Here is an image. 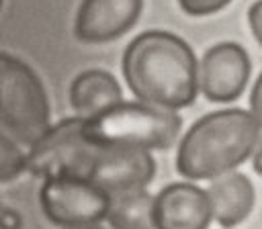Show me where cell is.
<instances>
[{
  "instance_id": "cell-11",
  "label": "cell",
  "mask_w": 262,
  "mask_h": 229,
  "mask_svg": "<svg viewBox=\"0 0 262 229\" xmlns=\"http://www.w3.org/2000/svg\"><path fill=\"white\" fill-rule=\"evenodd\" d=\"M213 219L229 229L239 225L254 209L256 192L248 176L239 172H227L211 180L207 188Z\"/></svg>"
},
{
  "instance_id": "cell-6",
  "label": "cell",
  "mask_w": 262,
  "mask_h": 229,
  "mask_svg": "<svg viewBox=\"0 0 262 229\" xmlns=\"http://www.w3.org/2000/svg\"><path fill=\"white\" fill-rule=\"evenodd\" d=\"M156 176V162L147 149L123 145H92L80 178L106 190L111 196L145 188Z\"/></svg>"
},
{
  "instance_id": "cell-7",
  "label": "cell",
  "mask_w": 262,
  "mask_h": 229,
  "mask_svg": "<svg viewBox=\"0 0 262 229\" xmlns=\"http://www.w3.org/2000/svg\"><path fill=\"white\" fill-rule=\"evenodd\" d=\"M92 149L82 137V117H70L51 125L27 153V172L37 178L76 176L80 178L82 166Z\"/></svg>"
},
{
  "instance_id": "cell-19",
  "label": "cell",
  "mask_w": 262,
  "mask_h": 229,
  "mask_svg": "<svg viewBox=\"0 0 262 229\" xmlns=\"http://www.w3.org/2000/svg\"><path fill=\"white\" fill-rule=\"evenodd\" d=\"M254 170L262 176V141H258V145L254 149Z\"/></svg>"
},
{
  "instance_id": "cell-13",
  "label": "cell",
  "mask_w": 262,
  "mask_h": 229,
  "mask_svg": "<svg viewBox=\"0 0 262 229\" xmlns=\"http://www.w3.org/2000/svg\"><path fill=\"white\" fill-rule=\"evenodd\" d=\"M106 221L113 229H154V196L145 188L113 194Z\"/></svg>"
},
{
  "instance_id": "cell-18",
  "label": "cell",
  "mask_w": 262,
  "mask_h": 229,
  "mask_svg": "<svg viewBox=\"0 0 262 229\" xmlns=\"http://www.w3.org/2000/svg\"><path fill=\"white\" fill-rule=\"evenodd\" d=\"M18 227H20L18 215L12 211L0 209V229H18Z\"/></svg>"
},
{
  "instance_id": "cell-17",
  "label": "cell",
  "mask_w": 262,
  "mask_h": 229,
  "mask_svg": "<svg viewBox=\"0 0 262 229\" xmlns=\"http://www.w3.org/2000/svg\"><path fill=\"white\" fill-rule=\"evenodd\" d=\"M248 22H250L252 35L262 45V0H258V2H254L250 6V10H248Z\"/></svg>"
},
{
  "instance_id": "cell-8",
  "label": "cell",
  "mask_w": 262,
  "mask_h": 229,
  "mask_svg": "<svg viewBox=\"0 0 262 229\" xmlns=\"http://www.w3.org/2000/svg\"><path fill=\"white\" fill-rule=\"evenodd\" d=\"M250 78V57L237 43H217L199 63V90L211 102L235 100Z\"/></svg>"
},
{
  "instance_id": "cell-1",
  "label": "cell",
  "mask_w": 262,
  "mask_h": 229,
  "mask_svg": "<svg viewBox=\"0 0 262 229\" xmlns=\"http://www.w3.org/2000/svg\"><path fill=\"white\" fill-rule=\"evenodd\" d=\"M123 76L135 100L178 110L194 102L199 63L190 45L168 31L137 35L123 53Z\"/></svg>"
},
{
  "instance_id": "cell-4",
  "label": "cell",
  "mask_w": 262,
  "mask_h": 229,
  "mask_svg": "<svg viewBox=\"0 0 262 229\" xmlns=\"http://www.w3.org/2000/svg\"><path fill=\"white\" fill-rule=\"evenodd\" d=\"M0 125L27 147L51 127L49 98L41 78L8 51H0Z\"/></svg>"
},
{
  "instance_id": "cell-9",
  "label": "cell",
  "mask_w": 262,
  "mask_h": 229,
  "mask_svg": "<svg viewBox=\"0 0 262 229\" xmlns=\"http://www.w3.org/2000/svg\"><path fill=\"white\" fill-rule=\"evenodd\" d=\"M141 8L143 0H82L74 35L82 43H108L137 22Z\"/></svg>"
},
{
  "instance_id": "cell-12",
  "label": "cell",
  "mask_w": 262,
  "mask_h": 229,
  "mask_svg": "<svg viewBox=\"0 0 262 229\" xmlns=\"http://www.w3.org/2000/svg\"><path fill=\"white\" fill-rule=\"evenodd\" d=\"M119 100H123L121 86L106 70H86L70 84V104L82 119L92 117Z\"/></svg>"
},
{
  "instance_id": "cell-3",
  "label": "cell",
  "mask_w": 262,
  "mask_h": 229,
  "mask_svg": "<svg viewBox=\"0 0 262 229\" xmlns=\"http://www.w3.org/2000/svg\"><path fill=\"white\" fill-rule=\"evenodd\" d=\"M182 119L176 110L141 100H119L82 119V137L92 145H123L137 149H168L178 139Z\"/></svg>"
},
{
  "instance_id": "cell-20",
  "label": "cell",
  "mask_w": 262,
  "mask_h": 229,
  "mask_svg": "<svg viewBox=\"0 0 262 229\" xmlns=\"http://www.w3.org/2000/svg\"><path fill=\"white\" fill-rule=\"evenodd\" d=\"M66 229H102V227L100 223H96V225H80V227H66Z\"/></svg>"
},
{
  "instance_id": "cell-2",
  "label": "cell",
  "mask_w": 262,
  "mask_h": 229,
  "mask_svg": "<svg viewBox=\"0 0 262 229\" xmlns=\"http://www.w3.org/2000/svg\"><path fill=\"white\" fill-rule=\"evenodd\" d=\"M260 141V127L242 108L201 117L180 139L176 170L188 180H213L244 164Z\"/></svg>"
},
{
  "instance_id": "cell-15",
  "label": "cell",
  "mask_w": 262,
  "mask_h": 229,
  "mask_svg": "<svg viewBox=\"0 0 262 229\" xmlns=\"http://www.w3.org/2000/svg\"><path fill=\"white\" fill-rule=\"evenodd\" d=\"M231 0H178L180 8L190 16H207L225 8Z\"/></svg>"
},
{
  "instance_id": "cell-14",
  "label": "cell",
  "mask_w": 262,
  "mask_h": 229,
  "mask_svg": "<svg viewBox=\"0 0 262 229\" xmlns=\"http://www.w3.org/2000/svg\"><path fill=\"white\" fill-rule=\"evenodd\" d=\"M27 170V153L8 133L0 131V182H10Z\"/></svg>"
},
{
  "instance_id": "cell-16",
  "label": "cell",
  "mask_w": 262,
  "mask_h": 229,
  "mask_svg": "<svg viewBox=\"0 0 262 229\" xmlns=\"http://www.w3.org/2000/svg\"><path fill=\"white\" fill-rule=\"evenodd\" d=\"M250 114L254 117V121L262 129V74L254 82V88H252V94H250Z\"/></svg>"
},
{
  "instance_id": "cell-22",
  "label": "cell",
  "mask_w": 262,
  "mask_h": 229,
  "mask_svg": "<svg viewBox=\"0 0 262 229\" xmlns=\"http://www.w3.org/2000/svg\"><path fill=\"white\" fill-rule=\"evenodd\" d=\"M0 209H2V207H0Z\"/></svg>"
},
{
  "instance_id": "cell-5",
  "label": "cell",
  "mask_w": 262,
  "mask_h": 229,
  "mask_svg": "<svg viewBox=\"0 0 262 229\" xmlns=\"http://www.w3.org/2000/svg\"><path fill=\"white\" fill-rule=\"evenodd\" d=\"M45 217L59 227L96 225L106 219L111 194L96 184L76 176L45 178L39 190Z\"/></svg>"
},
{
  "instance_id": "cell-10",
  "label": "cell",
  "mask_w": 262,
  "mask_h": 229,
  "mask_svg": "<svg viewBox=\"0 0 262 229\" xmlns=\"http://www.w3.org/2000/svg\"><path fill=\"white\" fill-rule=\"evenodd\" d=\"M207 190L190 182H172L154 196V229H207L211 223Z\"/></svg>"
},
{
  "instance_id": "cell-21",
  "label": "cell",
  "mask_w": 262,
  "mask_h": 229,
  "mask_svg": "<svg viewBox=\"0 0 262 229\" xmlns=\"http://www.w3.org/2000/svg\"><path fill=\"white\" fill-rule=\"evenodd\" d=\"M0 8H2V0H0Z\"/></svg>"
}]
</instances>
